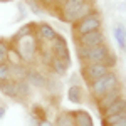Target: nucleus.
Returning <instances> with one entry per match:
<instances>
[{"label": "nucleus", "instance_id": "nucleus-11", "mask_svg": "<svg viewBox=\"0 0 126 126\" xmlns=\"http://www.w3.org/2000/svg\"><path fill=\"white\" fill-rule=\"evenodd\" d=\"M71 114H72L74 126H94L91 114L84 109H74V111H71Z\"/></svg>", "mask_w": 126, "mask_h": 126}, {"label": "nucleus", "instance_id": "nucleus-7", "mask_svg": "<svg viewBox=\"0 0 126 126\" xmlns=\"http://www.w3.org/2000/svg\"><path fill=\"white\" fill-rule=\"evenodd\" d=\"M25 81L30 84L32 89H34V87H35V89H44V87H47L49 78H46L44 72L39 71V69L32 64V66H27V76H25Z\"/></svg>", "mask_w": 126, "mask_h": 126}, {"label": "nucleus", "instance_id": "nucleus-5", "mask_svg": "<svg viewBox=\"0 0 126 126\" xmlns=\"http://www.w3.org/2000/svg\"><path fill=\"white\" fill-rule=\"evenodd\" d=\"M81 74H82V79L86 81L87 84L89 82H93V81H96V79L103 78L104 74H108L109 71H113V69L109 67L108 64L104 62H96V64H86V66H81Z\"/></svg>", "mask_w": 126, "mask_h": 126}, {"label": "nucleus", "instance_id": "nucleus-18", "mask_svg": "<svg viewBox=\"0 0 126 126\" xmlns=\"http://www.w3.org/2000/svg\"><path fill=\"white\" fill-rule=\"evenodd\" d=\"M113 35L118 42V47L126 52V27L123 25H114L113 27Z\"/></svg>", "mask_w": 126, "mask_h": 126}, {"label": "nucleus", "instance_id": "nucleus-14", "mask_svg": "<svg viewBox=\"0 0 126 126\" xmlns=\"http://www.w3.org/2000/svg\"><path fill=\"white\" fill-rule=\"evenodd\" d=\"M15 91H17V99L19 101H25L32 94V87L27 81H15Z\"/></svg>", "mask_w": 126, "mask_h": 126}, {"label": "nucleus", "instance_id": "nucleus-16", "mask_svg": "<svg viewBox=\"0 0 126 126\" xmlns=\"http://www.w3.org/2000/svg\"><path fill=\"white\" fill-rule=\"evenodd\" d=\"M49 69H50V72H52L54 76H57V78L64 76V74H66V72L69 71V67L66 66V62H64L62 59H57V57H54L52 61H50V64H49Z\"/></svg>", "mask_w": 126, "mask_h": 126}, {"label": "nucleus", "instance_id": "nucleus-3", "mask_svg": "<svg viewBox=\"0 0 126 126\" xmlns=\"http://www.w3.org/2000/svg\"><path fill=\"white\" fill-rule=\"evenodd\" d=\"M118 86H121V79H119V74L114 69L109 71L108 74H104L103 78H99V79H96V81H93V82L87 84L89 93H91V96L94 97V99H99L103 94H106L108 91H111V89H114Z\"/></svg>", "mask_w": 126, "mask_h": 126}, {"label": "nucleus", "instance_id": "nucleus-8", "mask_svg": "<svg viewBox=\"0 0 126 126\" xmlns=\"http://www.w3.org/2000/svg\"><path fill=\"white\" fill-rule=\"evenodd\" d=\"M57 35H59L57 30L54 29L50 24H47V22H39L35 25V37H37L39 42H47V44H50Z\"/></svg>", "mask_w": 126, "mask_h": 126}, {"label": "nucleus", "instance_id": "nucleus-9", "mask_svg": "<svg viewBox=\"0 0 126 126\" xmlns=\"http://www.w3.org/2000/svg\"><path fill=\"white\" fill-rule=\"evenodd\" d=\"M123 96H125V94H123V84H121V86L108 91L106 94H103L99 99H96V104H97V108H99V111H103V109H106L108 106H111L114 101H118L119 97H123Z\"/></svg>", "mask_w": 126, "mask_h": 126}, {"label": "nucleus", "instance_id": "nucleus-31", "mask_svg": "<svg viewBox=\"0 0 126 126\" xmlns=\"http://www.w3.org/2000/svg\"><path fill=\"white\" fill-rule=\"evenodd\" d=\"M84 2H87V3H91V5H94V2H96V0H84Z\"/></svg>", "mask_w": 126, "mask_h": 126}, {"label": "nucleus", "instance_id": "nucleus-15", "mask_svg": "<svg viewBox=\"0 0 126 126\" xmlns=\"http://www.w3.org/2000/svg\"><path fill=\"white\" fill-rule=\"evenodd\" d=\"M67 99L71 104H82L84 94H82V86H69L67 89Z\"/></svg>", "mask_w": 126, "mask_h": 126}, {"label": "nucleus", "instance_id": "nucleus-1", "mask_svg": "<svg viewBox=\"0 0 126 126\" xmlns=\"http://www.w3.org/2000/svg\"><path fill=\"white\" fill-rule=\"evenodd\" d=\"M74 49H76V54H78L81 66L104 62L106 57L109 56V52H111V47L108 44H101V46H96V47H81V46L74 44Z\"/></svg>", "mask_w": 126, "mask_h": 126}, {"label": "nucleus", "instance_id": "nucleus-10", "mask_svg": "<svg viewBox=\"0 0 126 126\" xmlns=\"http://www.w3.org/2000/svg\"><path fill=\"white\" fill-rule=\"evenodd\" d=\"M49 46H50V50H52L54 57L62 59V61H66V59L71 57V54H69V46H67V42H66V39H64L62 35H57Z\"/></svg>", "mask_w": 126, "mask_h": 126}, {"label": "nucleus", "instance_id": "nucleus-27", "mask_svg": "<svg viewBox=\"0 0 126 126\" xmlns=\"http://www.w3.org/2000/svg\"><path fill=\"white\" fill-rule=\"evenodd\" d=\"M7 114V104H3L0 101V119H3V116Z\"/></svg>", "mask_w": 126, "mask_h": 126}, {"label": "nucleus", "instance_id": "nucleus-13", "mask_svg": "<svg viewBox=\"0 0 126 126\" xmlns=\"http://www.w3.org/2000/svg\"><path fill=\"white\" fill-rule=\"evenodd\" d=\"M35 25H37L35 22H27V24L20 25L19 30L14 34V37H12L10 42H15V40H19V39H24V37H29L32 34H35Z\"/></svg>", "mask_w": 126, "mask_h": 126}, {"label": "nucleus", "instance_id": "nucleus-19", "mask_svg": "<svg viewBox=\"0 0 126 126\" xmlns=\"http://www.w3.org/2000/svg\"><path fill=\"white\" fill-rule=\"evenodd\" d=\"M27 76V64L10 66V79L12 81H25Z\"/></svg>", "mask_w": 126, "mask_h": 126}, {"label": "nucleus", "instance_id": "nucleus-20", "mask_svg": "<svg viewBox=\"0 0 126 126\" xmlns=\"http://www.w3.org/2000/svg\"><path fill=\"white\" fill-rule=\"evenodd\" d=\"M52 123H54V126H74L71 111H59Z\"/></svg>", "mask_w": 126, "mask_h": 126}, {"label": "nucleus", "instance_id": "nucleus-25", "mask_svg": "<svg viewBox=\"0 0 126 126\" xmlns=\"http://www.w3.org/2000/svg\"><path fill=\"white\" fill-rule=\"evenodd\" d=\"M9 79H10V64L3 62V64H0V82L9 81Z\"/></svg>", "mask_w": 126, "mask_h": 126}, {"label": "nucleus", "instance_id": "nucleus-12", "mask_svg": "<svg viewBox=\"0 0 126 126\" xmlns=\"http://www.w3.org/2000/svg\"><path fill=\"white\" fill-rule=\"evenodd\" d=\"M126 111V96L119 97L118 101H114L111 106H108L106 109L101 111V118H106V116H113V114H118V113H123Z\"/></svg>", "mask_w": 126, "mask_h": 126}, {"label": "nucleus", "instance_id": "nucleus-4", "mask_svg": "<svg viewBox=\"0 0 126 126\" xmlns=\"http://www.w3.org/2000/svg\"><path fill=\"white\" fill-rule=\"evenodd\" d=\"M101 29H103V19H101V15H99L97 10L91 12L84 19H81L79 22L72 24V32H74V35H82V34H89V32L101 30Z\"/></svg>", "mask_w": 126, "mask_h": 126}, {"label": "nucleus", "instance_id": "nucleus-6", "mask_svg": "<svg viewBox=\"0 0 126 126\" xmlns=\"http://www.w3.org/2000/svg\"><path fill=\"white\" fill-rule=\"evenodd\" d=\"M74 44L81 47H96L101 44H106V34L101 29L89 34H82V35H74Z\"/></svg>", "mask_w": 126, "mask_h": 126}, {"label": "nucleus", "instance_id": "nucleus-23", "mask_svg": "<svg viewBox=\"0 0 126 126\" xmlns=\"http://www.w3.org/2000/svg\"><path fill=\"white\" fill-rule=\"evenodd\" d=\"M9 47H10L9 39L0 37V64L7 62V52H9Z\"/></svg>", "mask_w": 126, "mask_h": 126}, {"label": "nucleus", "instance_id": "nucleus-2", "mask_svg": "<svg viewBox=\"0 0 126 126\" xmlns=\"http://www.w3.org/2000/svg\"><path fill=\"white\" fill-rule=\"evenodd\" d=\"M10 47L17 49V52L20 54L24 64L32 66L35 62L37 52H39V40L35 37V34H32L29 37H24V39H19V40H15V42H10Z\"/></svg>", "mask_w": 126, "mask_h": 126}, {"label": "nucleus", "instance_id": "nucleus-21", "mask_svg": "<svg viewBox=\"0 0 126 126\" xmlns=\"http://www.w3.org/2000/svg\"><path fill=\"white\" fill-rule=\"evenodd\" d=\"M7 64H10V66L24 64V62H22V57H20V54L17 52L15 47H9V52H7Z\"/></svg>", "mask_w": 126, "mask_h": 126}, {"label": "nucleus", "instance_id": "nucleus-17", "mask_svg": "<svg viewBox=\"0 0 126 126\" xmlns=\"http://www.w3.org/2000/svg\"><path fill=\"white\" fill-rule=\"evenodd\" d=\"M0 94L9 99H17V91H15V81H3L0 82Z\"/></svg>", "mask_w": 126, "mask_h": 126}, {"label": "nucleus", "instance_id": "nucleus-22", "mask_svg": "<svg viewBox=\"0 0 126 126\" xmlns=\"http://www.w3.org/2000/svg\"><path fill=\"white\" fill-rule=\"evenodd\" d=\"M25 5L29 7V10L32 14H35V15H39V17H42V15L46 14V10H44V7L39 3V0H25Z\"/></svg>", "mask_w": 126, "mask_h": 126}, {"label": "nucleus", "instance_id": "nucleus-30", "mask_svg": "<svg viewBox=\"0 0 126 126\" xmlns=\"http://www.w3.org/2000/svg\"><path fill=\"white\" fill-rule=\"evenodd\" d=\"M66 2H69V3H84V0H66Z\"/></svg>", "mask_w": 126, "mask_h": 126}, {"label": "nucleus", "instance_id": "nucleus-26", "mask_svg": "<svg viewBox=\"0 0 126 126\" xmlns=\"http://www.w3.org/2000/svg\"><path fill=\"white\" fill-rule=\"evenodd\" d=\"M69 82H71V86H81V84H79V76L78 74H72L71 79H69Z\"/></svg>", "mask_w": 126, "mask_h": 126}, {"label": "nucleus", "instance_id": "nucleus-29", "mask_svg": "<svg viewBox=\"0 0 126 126\" xmlns=\"http://www.w3.org/2000/svg\"><path fill=\"white\" fill-rule=\"evenodd\" d=\"M108 126H126V119H123V121H118V123H114V125H108Z\"/></svg>", "mask_w": 126, "mask_h": 126}, {"label": "nucleus", "instance_id": "nucleus-24", "mask_svg": "<svg viewBox=\"0 0 126 126\" xmlns=\"http://www.w3.org/2000/svg\"><path fill=\"white\" fill-rule=\"evenodd\" d=\"M123 119H126V111H123V113H118V114H113V116L103 118V126L114 125V123H118V121H123Z\"/></svg>", "mask_w": 126, "mask_h": 126}, {"label": "nucleus", "instance_id": "nucleus-28", "mask_svg": "<svg viewBox=\"0 0 126 126\" xmlns=\"http://www.w3.org/2000/svg\"><path fill=\"white\" fill-rule=\"evenodd\" d=\"M35 126H54V123H52V121H49L47 118H46V119H42V121H39V123H37Z\"/></svg>", "mask_w": 126, "mask_h": 126}]
</instances>
